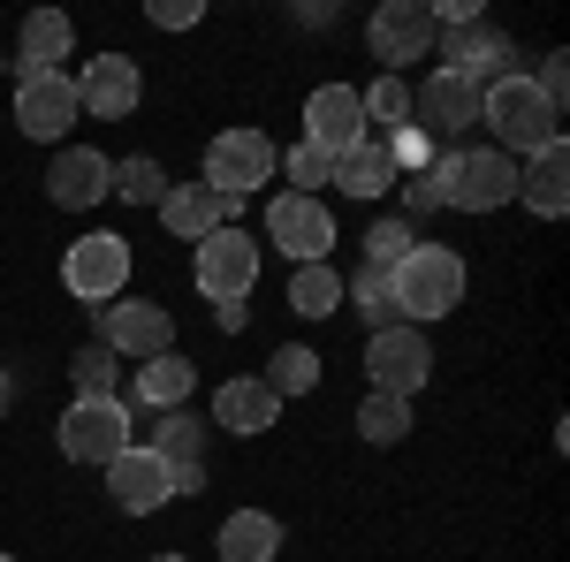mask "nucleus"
I'll list each match as a JSON object with an SVG mask.
<instances>
[{"mask_svg": "<svg viewBox=\"0 0 570 562\" xmlns=\"http://www.w3.org/2000/svg\"><path fill=\"white\" fill-rule=\"evenodd\" d=\"M266 236H274V244H282L297 266H312V259H327L335 220H327V206H320V198H297V190H289V198H274V206H266Z\"/></svg>", "mask_w": 570, "mask_h": 562, "instance_id": "a211bd4d", "label": "nucleus"}, {"mask_svg": "<svg viewBox=\"0 0 570 562\" xmlns=\"http://www.w3.org/2000/svg\"><path fill=\"white\" fill-rule=\"evenodd\" d=\"M357 99H365V122H389V137L411 122V85H403V77H381V85L357 91Z\"/></svg>", "mask_w": 570, "mask_h": 562, "instance_id": "473e14b6", "label": "nucleus"}, {"mask_svg": "<svg viewBox=\"0 0 570 562\" xmlns=\"http://www.w3.org/2000/svg\"><path fill=\"white\" fill-rule=\"evenodd\" d=\"M69 381H77V395H115V381H122V357L107 343H85L77 357H69Z\"/></svg>", "mask_w": 570, "mask_h": 562, "instance_id": "2f4dec72", "label": "nucleus"}, {"mask_svg": "<svg viewBox=\"0 0 570 562\" xmlns=\"http://www.w3.org/2000/svg\"><path fill=\"white\" fill-rule=\"evenodd\" d=\"M206 441H214V426H206L198 411H160L153 433H145V448H153V456H168L183 479H206V464H198V456H206Z\"/></svg>", "mask_w": 570, "mask_h": 562, "instance_id": "5701e85b", "label": "nucleus"}, {"mask_svg": "<svg viewBox=\"0 0 570 562\" xmlns=\"http://www.w3.org/2000/svg\"><path fill=\"white\" fill-rule=\"evenodd\" d=\"M259 183H274V145H266L259 130H220L214 145H206V190H220V198H252Z\"/></svg>", "mask_w": 570, "mask_h": 562, "instance_id": "6e6552de", "label": "nucleus"}, {"mask_svg": "<svg viewBox=\"0 0 570 562\" xmlns=\"http://www.w3.org/2000/svg\"><path fill=\"white\" fill-rule=\"evenodd\" d=\"M532 85L548 91V107H563V99H570V69H563V53H548V61H540V77H532Z\"/></svg>", "mask_w": 570, "mask_h": 562, "instance_id": "e433bc0d", "label": "nucleus"}, {"mask_svg": "<svg viewBox=\"0 0 570 562\" xmlns=\"http://www.w3.org/2000/svg\"><path fill=\"white\" fill-rule=\"evenodd\" d=\"M343 289H351L357 319H365L373 335H381V327H403V312H395V289H389V266H357Z\"/></svg>", "mask_w": 570, "mask_h": 562, "instance_id": "bb28decb", "label": "nucleus"}, {"mask_svg": "<svg viewBox=\"0 0 570 562\" xmlns=\"http://www.w3.org/2000/svg\"><path fill=\"white\" fill-rule=\"evenodd\" d=\"M206 426H220V433H266V426H282V395L266 388V381H220V395H214V418Z\"/></svg>", "mask_w": 570, "mask_h": 562, "instance_id": "aec40b11", "label": "nucleus"}, {"mask_svg": "<svg viewBox=\"0 0 570 562\" xmlns=\"http://www.w3.org/2000/svg\"><path fill=\"white\" fill-rule=\"evenodd\" d=\"M327 183H343L351 198H381V190H395V160H389V145H381V137L351 145V152L335 160V175H327Z\"/></svg>", "mask_w": 570, "mask_h": 562, "instance_id": "a878e982", "label": "nucleus"}, {"mask_svg": "<svg viewBox=\"0 0 570 562\" xmlns=\"http://www.w3.org/2000/svg\"><path fill=\"white\" fill-rule=\"evenodd\" d=\"M419 236H411V220H373V236H365V266H403Z\"/></svg>", "mask_w": 570, "mask_h": 562, "instance_id": "72a5a7b5", "label": "nucleus"}, {"mask_svg": "<svg viewBox=\"0 0 570 562\" xmlns=\"http://www.w3.org/2000/svg\"><path fill=\"white\" fill-rule=\"evenodd\" d=\"M480 122L494 130V152H548V145H563V107H548V91L532 85L525 69H510V77H494L480 91Z\"/></svg>", "mask_w": 570, "mask_h": 562, "instance_id": "f257e3e1", "label": "nucleus"}, {"mask_svg": "<svg viewBox=\"0 0 570 562\" xmlns=\"http://www.w3.org/2000/svg\"><path fill=\"white\" fill-rule=\"evenodd\" d=\"M426 190H434V206H449V214H494V206L518 198V160L494 152V145H456V152L434 160Z\"/></svg>", "mask_w": 570, "mask_h": 562, "instance_id": "f03ea898", "label": "nucleus"}, {"mask_svg": "<svg viewBox=\"0 0 570 562\" xmlns=\"http://www.w3.org/2000/svg\"><path fill=\"white\" fill-rule=\"evenodd\" d=\"M160 220L176 228L183 244H206V236H220V228H236V198H220V190H206V183H183V190L160 198Z\"/></svg>", "mask_w": 570, "mask_h": 562, "instance_id": "6ab92c4d", "label": "nucleus"}, {"mask_svg": "<svg viewBox=\"0 0 570 562\" xmlns=\"http://www.w3.org/2000/svg\"><path fill=\"white\" fill-rule=\"evenodd\" d=\"M190 282H198V297L206 304H244L252 297V282H259V244L244 236V228H220L198 244V266H190Z\"/></svg>", "mask_w": 570, "mask_h": 562, "instance_id": "0eeeda50", "label": "nucleus"}, {"mask_svg": "<svg viewBox=\"0 0 570 562\" xmlns=\"http://www.w3.org/2000/svg\"><path fill=\"white\" fill-rule=\"evenodd\" d=\"M198 16H206L198 0H153V23H160V31H190Z\"/></svg>", "mask_w": 570, "mask_h": 562, "instance_id": "c9c22d12", "label": "nucleus"}, {"mask_svg": "<svg viewBox=\"0 0 570 562\" xmlns=\"http://www.w3.org/2000/svg\"><path fill=\"white\" fill-rule=\"evenodd\" d=\"M8 403H16V381H8V373H0V418H8Z\"/></svg>", "mask_w": 570, "mask_h": 562, "instance_id": "4c0bfd02", "label": "nucleus"}, {"mask_svg": "<svg viewBox=\"0 0 570 562\" xmlns=\"http://www.w3.org/2000/svg\"><path fill=\"white\" fill-rule=\"evenodd\" d=\"M259 381L274 395H312V388H320V349H312V343H282L274 357H266Z\"/></svg>", "mask_w": 570, "mask_h": 562, "instance_id": "c85d7f7f", "label": "nucleus"}, {"mask_svg": "<svg viewBox=\"0 0 570 562\" xmlns=\"http://www.w3.org/2000/svg\"><path fill=\"white\" fill-rule=\"evenodd\" d=\"M190 388H198V373H190V357H183V349H160V357H145V365H137V403H145L153 418H160V411H183Z\"/></svg>", "mask_w": 570, "mask_h": 562, "instance_id": "b1692460", "label": "nucleus"}, {"mask_svg": "<svg viewBox=\"0 0 570 562\" xmlns=\"http://www.w3.org/2000/svg\"><path fill=\"white\" fill-rule=\"evenodd\" d=\"M434 46H441V69H449V77H464V85H480V91L494 85V77H510V39H502L487 16H472V23H449Z\"/></svg>", "mask_w": 570, "mask_h": 562, "instance_id": "9b49d317", "label": "nucleus"}, {"mask_svg": "<svg viewBox=\"0 0 570 562\" xmlns=\"http://www.w3.org/2000/svg\"><path fill=\"white\" fill-rule=\"evenodd\" d=\"M99 343L115 349V357H160V349H176V319H168V304L160 297H115L107 304V319H99Z\"/></svg>", "mask_w": 570, "mask_h": 562, "instance_id": "1a4fd4ad", "label": "nucleus"}, {"mask_svg": "<svg viewBox=\"0 0 570 562\" xmlns=\"http://www.w3.org/2000/svg\"><path fill=\"white\" fill-rule=\"evenodd\" d=\"M0 562H16V555H0Z\"/></svg>", "mask_w": 570, "mask_h": 562, "instance_id": "ea45409f", "label": "nucleus"}, {"mask_svg": "<svg viewBox=\"0 0 570 562\" xmlns=\"http://www.w3.org/2000/svg\"><path fill=\"white\" fill-rule=\"evenodd\" d=\"M220 562H274L282 555V517H266V510H236V517L220 524Z\"/></svg>", "mask_w": 570, "mask_h": 562, "instance_id": "393cba45", "label": "nucleus"}, {"mask_svg": "<svg viewBox=\"0 0 570 562\" xmlns=\"http://www.w3.org/2000/svg\"><path fill=\"white\" fill-rule=\"evenodd\" d=\"M357 433H365L373 448H395V441L411 433V403H403V395H365V403H357Z\"/></svg>", "mask_w": 570, "mask_h": 562, "instance_id": "c756f323", "label": "nucleus"}, {"mask_svg": "<svg viewBox=\"0 0 570 562\" xmlns=\"http://www.w3.org/2000/svg\"><path fill=\"white\" fill-rule=\"evenodd\" d=\"M137 99H145V77H137L130 53H99V61H85V77H77V107H85V115L122 122V115H137Z\"/></svg>", "mask_w": 570, "mask_h": 562, "instance_id": "f3484780", "label": "nucleus"}, {"mask_svg": "<svg viewBox=\"0 0 570 562\" xmlns=\"http://www.w3.org/2000/svg\"><path fill=\"white\" fill-rule=\"evenodd\" d=\"M365 373H373V395H411L434 381V343H426V327H381L373 343H365Z\"/></svg>", "mask_w": 570, "mask_h": 562, "instance_id": "423d86ee", "label": "nucleus"}, {"mask_svg": "<svg viewBox=\"0 0 570 562\" xmlns=\"http://www.w3.org/2000/svg\"><path fill=\"white\" fill-rule=\"evenodd\" d=\"M69 46H77V31H69V16H53V8H39V16H23V39H16V77H61Z\"/></svg>", "mask_w": 570, "mask_h": 562, "instance_id": "412c9836", "label": "nucleus"}, {"mask_svg": "<svg viewBox=\"0 0 570 562\" xmlns=\"http://www.w3.org/2000/svg\"><path fill=\"white\" fill-rule=\"evenodd\" d=\"M122 282H130V236H115V228H99V236H77L69 244V259H61V289L77 304H115L122 297Z\"/></svg>", "mask_w": 570, "mask_h": 562, "instance_id": "39448f33", "label": "nucleus"}, {"mask_svg": "<svg viewBox=\"0 0 570 562\" xmlns=\"http://www.w3.org/2000/svg\"><path fill=\"white\" fill-rule=\"evenodd\" d=\"M365 39H373V61H389V77H403V61H426L441 31H434V16H426V0H389L365 23Z\"/></svg>", "mask_w": 570, "mask_h": 562, "instance_id": "f8f14e48", "label": "nucleus"}, {"mask_svg": "<svg viewBox=\"0 0 570 562\" xmlns=\"http://www.w3.org/2000/svg\"><path fill=\"white\" fill-rule=\"evenodd\" d=\"M107 494H115V510H130V517H153L160 502H176V464L168 456H153L145 441H130L115 464H107Z\"/></svg>", "mask_w": 570, "mask_h": 562, "instance_id": "9d476101", "label": "nucleus"}, {"mask_svg": "<svg viewBox=\"0 0 570 562\" xmlns=\"http://www.w3.org/2000/svg\"><path fill=\"white\" fill-rule=\"evenodd\" d=\"M518 198H525L540 220H563L570 214V145H548L518 168Z\"/></svg>", "mask_w": 570, "mask_h": 562, "instance_id": "4be33fe9", "label": "nucleus"}, {"mask_svg": "<svg viewBox=\"0 0 570 562\" xmlns=\"http://www.w3.org/2000/svg\"><path fill=\"white\" fill-rule=\"evenodd\" d=\"M411 115H419V130H426V137L456 145V137L480 122V85H464V77L434 69L426 85H411Z\"/></svg>", "mask_w": 570, "mask_h": 562, "instance_id": "4468645a", "label": "nucleus"}, {"mask_svg": "<svg viewBox=\"0 0 570 562\" xmlns=\"http://www.w3.org/2000/svg\"><path fill=\"white\" fill-rule=\"evenodd\" d=\"M85 107H77V77H16V130L53 145V137H69Z\"/></svg>", "mask_w": 570, "mask_h": 562, "instance_id": "2eb2a0df", "label": "nucleus"}, {"mask_svg": "<svg viewBox=\"0 0 570 562\" xmlns=\"http://www.w3.org/2000/svg\"><path fill=\"white\" fill-rule=\"evenodd\" d=\"M53 433H61V456H69V464H99V472H107V464L137 441V418H130L122 395H77Z\"/></svg>", "mask_w": 570, "mask_h": 562, "instance_id": "20e7f679", "label": "nucleus"}, {"mask_svg": "<svg viewBox=\"0 0 570 562\" xmlns=\"http://www.w3.org/2000/svg\"><path fill=\"white\" fill-rule=\"evenodd\" d=\"M46 198L69 206V214L115 198V160H107L99 145H61V152H53V175H46Z\"/></svg>", "mask_w": 570, "mask_h": 562, "instance_id": "dca6fc26", "label": "nucleus"}, {"mask_svg": "<svg viewBox=\"0 0 570 562\" xmlns=\"http://www.w3.org/2000/svg\"><path fill=\"white\" fill-rule=\"evenodd\" d=\"M305 145L312 152H327V160H343L351 145H365V99L357 85H320L305 99Z\"/></svg>", "mask_w": 570, "mask_h": 562, "instance_id": "ddd939ff", "label": "nucleus"}, {"mask_svg": "<svg viewBox=\"0 0 570 562\" xmlns=\"http://www.w3.org/2000/svg\"><path fill=\"white\" fill-rule=\"evenodd\" d=\"M289 312H305V319H327V312H343V274L327 259L297 266V282H289Z\"/></svg>", "mask_w": 570, "mask_h": 562, "instance_id": "cd10ccee", "label": "nucleus"}, {"mask_svg": "<svg viewBox=\"0 0 570 562\" xmlns=\"http://www.w3.org/2000/svg\"><path fill=\"white\" fill-rule=\"evenodd\" d=\"M115 198H130V206H160V198H168V175H160V160H145V152L115 160Z\"/></svg>", "mask_w": 570, "mask_h": 562, "instance_id": "7c9ffc66", "label": "nucleus"}, {"mask_svg": "<svg viewBox=\"0 0 570 562\" xmlns=\"http://www.w3.org/2000/svg\"><path fill=\"white\" fill-rule=\"evenodd\" d=\"M282 168H289V183H297V198H320V190H327V175H335V160H327V152H312V145H289V160H282Z\"/></svg>", "mask_w": 570, "mask_h": 562, "instance_id": "f704fd0d", "label": "nucleus"}, {"mask_svg": "<svg viewBox=\"0 0 570 562\" xmlns=\"http://www.w3.org/2000/svg\"><path fill=\"white\" fill-rule=\"evenodd\" d=\"M389 289H395V312H403L411 327H426V319H441V312L464 304V252H449V244H411L403 266H389Z\"/></svg>", "mask_w": 570, "mask_h": 562, "instance_id": "7ed1b4c3", "label": "nucleus"}, {"mask_svg": "<svg viewBox=\"0 0 570 562\" xmlns=\"http://www.w3.org/2000/svg\"><path fill=\"white\" fill-rule=\"evenodd\" d=\"M153 562H190V555H153Z\"/></svg>", "mask_w": 570, "mask_h": 562, "instance_id": "58836bf2", "label": "nucleus"}]
</instances>
